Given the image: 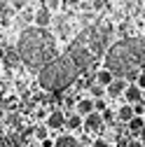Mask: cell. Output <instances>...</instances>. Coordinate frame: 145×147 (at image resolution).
<instances>
[{
    "instance_id": "ba28073f",
    "label": "cell",
    "mask_w": 145,
    "mask_h": 147,
    "mask_svg": "<svg viewBox=\"0 0 145 147\" xmlns=\"http://www.w3.org/2000/svg\"><path fill=\"white\" fill-rule=\"evenodd\" d=\"M66 128L68 131H80V128H84V117H80L75 110L66 112Z\"/></svg>"
},
{
    "instance_id": "d4e9b609",
    "label": "cell",
    "mask_w": 145,
    "mask_h": 147,
    "mask_svg": "<svg viewBox=\"0 0 145 147\" xmlns=\"http://www.w3.org/2000/svg\"><path fill=\"white\" fill-rule=\"evenodd\" d=\"M5 56H7V49H5V47H0V61H5Z\"/></svg>"
},
{
    "instance_id": "f1b7e54d",
    "label": "cell",
    "mask_w": 145,
    "mask_h": 147,
    "mask_svg": "<svg viewBox=\"0 0 145 147\" xmlns=\"http://www.w3.org/2000/svg\"><path fill=\"white\" fill-rule=\"evenodd\" d=\"M143 103H145V91H143Z\"/></svg>"
},
{
    "instance_id": "9c48e42d",
    "label": "cell",
    "mask_w": 145,
    "mask_h": 147,
    "mask_svg": "<svg viewBox=\"0 0 145 147\" xmlns=\"http://www.w3.org/2000/svg\"><path fill=\"white\" fill-rule=\"evenodd\" d=\"M94 77H96V84H98V86H103V89H108V86H110V84L117 80V77H115V72H110L108 68H101Z\"/></svg>"
},
{
    "instance_id": "7c38bea8",
    "label": "cell",
    "mask_w": 145,
    "mask_h": 147,
    "mask_svg": "<svg viewBox=\"0 0 145 147\" xmlns=\"http://www.w3.org/2000/svg\"><path fill=\"white\" fill-rule=\"evenodd\" d=\"M133 117H136V115H133V105H126V103H124V105L117 110V119H119V121H124L126 126H129V121H131Z\"/></svg>"
},
{
    "instance_id": "cb8c5ba5",
    "label": "cell",
    "mask_w": 145,
    "mask_h": 147,
    "mask_svg": "<svg viewBox=\"0 0 145 147\" xmlns=\"http://www.w3.org/2000/svg\"><path fill=\"white\" fill-rule=\"evenodd\" d=\"M126 147H145L140 140H129V142H126Z\"/></svg>"
},
{
    "instance_id": "30bf717a",
    "label": "cell",
    "mask_w": 145,
    "mask_h": 147,
    "mask_svg": "<svg viewBox=\"0 0 145 147\" xmlns=\"http://www.w3.org/2000/svg\"><path fill=\"white\" fill-rule=\"evenodd\" d=\"M126 86H129V82H126L124 77H117V80H115L110 86H108V96H112V98H117V96H124Z\"/></svg>"
},
{
    "instance_id": "8992f818",
    "label": "cell",
    "mask_w": 145,
    "mask_h": 147,
    "mask_svg": "<svg viewBox=\"0 0 145 147\" xmlns=\"http://www.w3.org/2000/svg\"><path fill=\"white\" fill-rule=\"evenodd\" d=\"M33 21H35V28H45L47 30V26L51 24V12L45 5H40L38 12H35V16H33Z\"/></svg>"
},
{
    "instance_id": "9a60e30c",
    "label": "cell",
    "mask_w": 145,
    "mask_h": 147,
    "mask_svg": "<svg viewBox=\"0 0 145 147\" xmlns=\"http://www.w3.org/2000/svg\"><path fill=\"white\" fill-rule=\"evenodd\" d=\"M5 63H7L9 68H19V63H21V56H19V51H12V49H7Z\"/></svg>"
},
{
    "instance_id": "603a6c76",
    "label": "cell",
    "mask_w": 145,
    "mask_h": 147,
    "mask_svg": "<svg viewBox=\"0 0 145 147\" xmlns=\"http://www.w3.org/2000/svg\"><path fill=\"white\" fill-rule=\"evenodd\" d=\"M115 119V112H112V110H108V112L103 115V121H112Z\"/></svg>"
},
{
    "instance_id": "4316f807",
    "label": "cell",
    "mask_w": 145,
    "mask_h": 147,
    "mask_svg": "<svg viewBox=\"0 0 145 147\" xmlns=\"http://www.w3.org/2000/svg\"><path fill=\"white\" fill-rule=\"evenodd\" d=\"M138 138H140V142H143V145H145V128H143V131H140V133H138Z\"/></svg>"
},
{
    "instance_id": "2e32d148",
    "label": "cell",
    "mask_w": 145,
    "mask_h": 147,
    "mask_svg": "<svg viewBox=\"0 0 145 147\" xmlns=\"http://www.w3.org/2000/svg\"><path fill=\"white\" fill-rule=\"evenodd\" d=\"M33 138H38L40 142L49 140V128H47V124H42V126H35V133H33Z\"/></svg>"
},
{
    "instance_id": "3957f363",
    "label": "cell",
    "mask_w": 145,
    "mask_h": 147,
    "mask_svg": "<svg viewBox=\"0 0 145 147\" xmlns=\"http://www.w3.org/2000/svg\"><path fill=\"white\" fill-rule=\"evenodd\" d=\"M145 59V40H119L105 54V68L110 72H126L138 70Z\"/></svg>"
},
{
    "instance_id": "5b68a950",
    "label": "cell",
    "mask_w": 145,
    "mask_h": 147,
    "mask_svg": "<svg viewBox=\"0 0 145 147\" xmlns=\"http://www.w3.org/2000/svg\"><path fill=\"white\" fill-rule=\"evenodd\" d=\"M45 124H47L49 131H61V128H66V112H61V110H51Z\"/></svg>"
},
{
    "instance_id": "4fadbf2b",
    "label": "cell",
    "mask_w": 145,
    "mask_h": 147,
    "mask_svg": "<svg viewBox=\"0 0 145 147\" xmlns=\"http://www.w3.org/2000/svg\"><path fill=\"white\" fill-rule=\"evenodd\" d=\"M54 147H77V142H75V136H59L56 138V142H54Z\"/></svg>"
},
{
    "instance_id": "83f0119b",
    "label": "cell",
    "mask_w": 145,
    "mask_h": 147,
    "mask_svg": "<svg viewBox=\"0 0 145 147\" xmlns=\"http://www.w3.org/2000/svg\"><path fill=\"white\" fill-rule=\"evenodd\" d=\"M0 147H7V142H5V138H3V133H0Z\"/></svg>"
},
{
    "instance_id": "52a82bcc",
    "label": "cell",
    "mask_w": 145,
    "mask_h": 147,
    "mask_svg": "<svg viewBox=\"0 0 145 147\" xmlns=\"http://www.w3.org/2000/svg\"><path fill=\"white\" fill-rule=\"evenodd\" d=\"M124 100L126 105H136V103H143V91L136 86V84H129L124 91Z\"/></svg>"
},
{
    "instance_id": "ac0fdd59",
    "label": "cell",
    "mask_w": 145,
    "mask_h": 147,
    "mask_svg": "<svg viewBox=\"0 0 145 147\" xmlns=\"http://www.w3.org/2000/svg\"><path fill=\"white\" fill-rule=\"evenodd\" d=\"M42 5H45V7L49 9V12H56V9H59V7L63 5V3H59V0H49V3H42Z\"/></svg>"
},
{
    "instance_id": "6da1fadb",
    "label": "cell",
    "mask_w": 145,
    "mask_h": 147,
    "mask_svg": "<svg viewBox=\"0 0 145 147\" xmlns=\"http://www.w3.org/2000/svg\"><path fill=\"white\" fill-rule=\"evenodd\" d=\"M105 33H108V28H103V26L89 30V33H82L66 54L56 56V61H51L40 72V86L45 91H63L75 80H80L82 72H87L89 63L103 51Z\"/></svg>"
},
{
    "instance_id": "5bb4252c",
    "label": "cell",
    "mask_w": 145,
    "mask_h": 147,
    "mask_svg": "<svg viewBox=\"0 0 145 147\" xmlns=\"http://www.w3.org/2000/svg\"><path fill=\"white\" fill-rule=\"evenodd\" d=\"M143 128H145V117H133V119L129 121V131H131V133L138 136Z\"/></svg>"
},
{
    "instance_id": "ffe728a7",
    "label": "cell",
    "mask_w": 145,
    "mask_h": 147,
    "mask_svg": "<svg viewBox=\"0 0 145 147\" xmlns=\"http://www.w3.org/2000/svg\"><path fill=\"white\" fill-rule=\"evenodd\" d=\"M133 115H136V117H143V115H145V103H136V105H133Z\"/></svg>"
},
{
    "instance_id": "8fae6325",
    "label": "cell",
    "mask_w": 145,
    "mask_h": 147,
    "mask_svg": "<svg viewBox=\"0 0 145 147\" xmlns=\"http://www.w3.org/2000/svg\"><path fill=\"white\" fill-rule=\"evenodd\" d=\"M101 126H103V115L94 112V115L84 117V128H87V131H98Z\"/></svg>"
},
{
    "instance_id": "d6986e66",
    "label": "cell",
    "mask_w": 145,
    "mask_h": 147,
    "mask_svg": "<svg viewBox=\"0 0 145 147\" xmlns=\"http://www.w3.org/2000/svg\"><path fill=\"white\" fill-rule=\"evenodd\" d=\"M96 112H98V115H105V112H108V103H105L103 98L96 100Z\"/></svg>"
},
{
    "instance_id": "f546056e",
    "label": "cell",
    "mask_w": 145,
    "mask_h": 147,
    "mask_svg": "<svg viewBox=\"0 0 145 147\" xmlns=\"http://www.w3.org/2000/svg\"><path fill=\"white\" fill-rule=\"evenodd\" d=\"M0 70H3V61H0Z\"/></svg>"
},
{
    "instance_id": "e0dca14e",
    "label": "cell",
    "mask_w": 145,
    "mask_h": 147,
    "mask_svg": "<svg viewBox=\"0 0 145 147\" xmlns=\"http://www.w3.org/2000/svg\"><path fill=\"white\" fill-rule=\"evenodd\" d=\"M108 94V89H103V86H98V84H94L91 89H89V96H91L94 100H101V96H105Z\"/></svg>"
},
{
    "instance_id": "7a4b0ae2",
    "label": "cell",
    "mask_w": 145,
    "mask_h": 147,
    "mask_svg": "<svg viewBox=\"0 0 145 147\" xmlns=\"http://www.w3.org/2000/svg\"><path fill=\"white\" fill-rule=\"evenodd\" d=\"M54 45L56 42H54L49 30H45V28H28L19 38V56H21V61L30 70L42 72L51 61H56Z\"/></svg>"
},
{
    "instance_id": "277c9868",
    "label": "cell",
    "mask_w": 145,
    "mask_h": 147,
    "mask_svg": "<svg viewBox=\"0 0 145 147\" xmlns=\"http://www.w3.org/2000/svg\"><path fill=\"white\" fill-rule=\"evenodd\" d=\"M75 112L80 117H89V115H94L96 112V100L91 96H80L77 103H75Z\"/></svg>"
},
{
    "instance_id": "44dd1931",
    "label": "cell",
    "mask_w": 145,
    "mask_h": 147,
    "mask_svg": "<svg viewBox=\"0 0 145 147\" xmlns=\"http://www.w3.org/2000/svg\"><path fill=\"white\" fill-rule=\"evenodd\" d=\"M136 86H138L140 91H145V70H140V75H138V80H136Z\"/></svg>"
},
{
    "instance_id": "7402d4cb",
    "label": "cell",
    "mask_w": 145,
    "mask_h": 147,
    "mask_svg": "<svg viewBox=\"0 0 145 147\" xmlns=\"http://www.w3.org/2000/svg\"><path fill=\"white\" fill-rule=\"evenodd\" d=\"M91 147H110V142H108V140H105V138H96V140H94V145H91Z\"/></svg>"
},
{
    "instance_id": "484cf974",
    "label": "cell",
    "mask_w": 145,
    "mask_h": 147,
    "mask_svg": "<svg viewBox=\"0 0 145 147\" xmlns=\"http://www.w3.org/2000/svg\"><path fill=\"white\" fill-rule=\"evenodd\" d=\"M40 147H54V142L51 140H45V142H40Z\"/></svg>"
}]
</instances>
